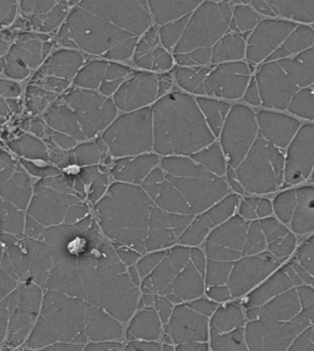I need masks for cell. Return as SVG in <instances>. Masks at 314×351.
Returning a JSON list of instances; mask_svg holds the SVG:
<instances>
[{"label": "cell", "instance_id": "obj_1", "mask_svg": "<svg viewBox=\"0 0 314 351\" xmlns=\"http://www.w3.org/2000/svg\"><path fill=\"white\" fill-rule=\"evenodd\" d=\"M151 109L154 149L159 156L189 157L215 142L198 103L187 93L171 92Z\"/></svg>", "mask_w": 314, "mask_h": 351}, {"label": "cell", "instance_id": "obj_2", "mask_svg": "<svg viewBox=\"0 0 314 351\" xmlns=\"http://www.w3.org/2000/svg\"><path fill=\"white\" fill-rule=\"evenodd\" d=\"M165 178L188 202L194 215L229 195V184L195 163L190 157L168 156L160 160Z\"/></svg>", "mask_w": 314, "mask_h": 351}, {"label": "cell", "instance_id": "obj_3", "mask_svg": "<svg viewBox=\"0 0 314 351\" xmlns=\"http://www.w3.org/2000/svg\"><path fill=\"white\" fill-rule=\"evenodd\" d=\"M246 195H268L284 186L285 156L258 135L246 157L234 169Z\"/></svg>", "mask_w": 314, "mask_h": 351}, {"label": "cell", "instance_id": "obj_4", "mask_svg": "<svg viewBox=\"0 0 314 351\" xmlns=\"http://www.w3.org/2000/svg\"><path fill=\"white\" fill-rule=\"evenodd\" d=\"M232 12L227 1H203L193 14L182 37L173 48L175 54L188 53L199 48H212L229 29Z\"/></svg>", "mask_w": 314, "mask_h": 351}, {"label": "cell", "instance_id": "obj_5", "mask_svg": "<svg viewBox=\"0 0 314 351\" xmlns=\"http://www.w3.org/2000/svg\"><path fill=\"white\" fill-rule=\"evenodd\" d=\"M259 135L257 117L251 108L237 104L231 107L220 134V146L227 165L236 169Z\"/></svg>", "mask_w": 314, "mask_h": 351}, {"label": "cell", "instance_id": "obj_6", "mask_svg": "<svg viewBox=\"0 0 314 351\" xmlns=\"http://www.w3.org/2000/svg\"><path fill=\"white\" fill-rule=\"evenodd\" d=\"M314 302V287L302 284L276 295L258 307L246 308L247 321L258 319L265 324H282L296 317L304 307Z\"/></svg>", "mask_w": 314, "mask_h": 351}, {"label": "cell", "instance_id": "obj_7", "mask_svg": "<svg viewBox=\"0 0 314 351\" xmlns=\"http://www.w3.org/2000/svg\"><path fill=\"white\" fill-rule=\"evenodd\" d=\"M286 261L278 258L271 252L242 256L236 261L229 273L226 285L232 299L246 296L279 268Z\"/></svg>", "mask_w": 314, "mask_h": 351}, {"label": "cell", "instance_id": "obj_8", "mask_svg": "<svg viewBox=\"0 0 314 351\" xmlns=\"http://www.w3.org/2000/svg\"><path fill=\"white\" fill-rule=\"evenodd\" d=\"M249 221L234 215L229 221L214 228L204 241L206 260L229 262L234 265L243 256Z\"/></svg>", "mask_w": 314, "mask_h": 351}, {"label": "cell", "instance_id": "obj_9", "mask_svg": "<svg viewBox=\"0 0 314 351\" xmlns=\"http://www.w3.org/2000/svg\"><path fill=\"white\" fill-rule=\"evenodd\" d=\"M117 151L126 154H143L154 148L153 109H137L122 117L117 124Z\"/></svg>", "mask_w": 314, "mask_h": 351}, {"label": "cell", "instance_id": "obj_10", "mask_svg": "<svg viewBox=\"0 0 314 351\" xmlns=\"http://www.w3.org/2000/svg\"><path fill=\"white\" fill-rule=\"evenodd\" d=\"M262 106L286 110L300 90L278 62H265L256 75Z\"/></svg>", "mask_w": 314, "mask_h": 351}, {"label": "cell", "instance_id": "obj_11", "mask_svg": "<svg viewBox=\"0 0 314 351\" xmlns=\"http://www.w3.org/2000/svg\"><path fill=\"white\" fill-rule=\"evenodd\" d=\"M286 149L284 185L309 180L314 169V124L301 126Z\"/></svg>", "mask_w": 314, "mask_h": 351}, {"label": "cell", "instance_id": "obj_12", "mask_svg": "<svg viewBox=\"0 0 314 351\" xmlns=\"http://www.w3.org/2000/svg\"><path fill=\"white\" fill-rule=\"evenodd\" d=\"M251 69L242 60L217 64L204 81L205 95L217 98L238 99L251 81Z\"/></svg>", "mask_w": 314, "mask_h": 351}, {"label": "cell", "instance_id": "obj_13", "mask_svg": "<svg viewBox=\"0 0 314 351\" xmlns=\"http://www.w3.org/2000/svg\"><path fill=\"white\" fill-rule=\"evenodd\" d=\"M206 256L199 246L192 247V257L188 263L173 279L164 296L173 305L187 302L205 294Z\"/></svg>", "mask_w": 314, "mask_h": 351}, {"label": "cell", "instance_id": "obj_14", "mask_svg": "<svg viewBox=\"0 0 314 351\" xmlns=\"http://www.w3.org/2000/svg\"><path fill=\"white\" fill-rule=\"evenodd\" d=\"M165 326L167 335L176 346L189 341H209L210 317L195 311L188 302L173 306L171 317Z\"/></svg>", "mask_w": 314, "mask_h": 351}, {"label": "cell", "instance_id": "obj_15", "mask_svg": "<svg viewBox=\"0 0 314 351\" xmlns=\"http://www.w3.org/2000/svg\"><path fill=\"white\" fill-rule=\"evenodd\" d=\"M296 23L285 20H263L253 29L248 43L246 57L248 62L259 64L279 48L287 36L296 29Z\"/></svg>", "mask_w": 314, "mask_h": 351}, {"label": "cell", "instance_id": "obj_16", "mask_svg": "<svg viewBox=\"0 0 314 351\" xmlns=\"http://www.w3.org/2000/svg\"><path fill=\"white\" fill-rule=\"evenodd\" d=\"M192 257V247L176 244L166 249V255L160 263L144 278L142 284L143 293L164 295L171 285L173 279L182 271Z\"/></svg>", "mask_w": 314, "mask_h": 351}, {"label": "cell", "instance_id": "obj_17", "mask_svg": "<svg viewBox=\"0 0 314 351\" xmlns=\"http://www.w3.org/2000/svg\"><path fill=\"white\" fill-rule=\"evenodd\" d=\"M313 323L314 302L304 307L291 321L282 324L260 323L263 333V350H289V346H291L295 338Z\"/></svg>", "mask_w": 314, "mask_h": 351}, {"label": "cell", "instance_id": "obj_18", "mask_svg": "<svg viewBox=\"0 0 314 351\" xmlns=\"http://www.w3.org/2000/svg\"><path fill=\"white\" fill-rule=\"evenodd\" d=\"M302 284V279L295 272L291 263L286 261L273 274H270L263 283L259 284L257 288H254L251 293L246 295L243 307L246 310L251 307L262 306L264 302L270 300L276 295Z\"/></svg>", "mask_w": 314, "mask_h": 351}, {"label": "cell", "instance_id": "obj_19", "mask_svg": "<svg viewBox=\"0 0 314 351\" xmlns=\"http://www.w3.org/2000/svg\"><path fill=\"white\" fill-rule=\"evenodd\" d=\"M259 135L275 147L285 149L296 135L301 123L286 114L262 110L256 114Z\"/></svg>", "mask_w": 314, "mask_h": 351}, {"label": "cell", "instance_id": "obj_20", "mask_svg": "<svg viewBox=\"0 0 314 351\" xmlns=\"http://www.w3.org/2000/svg\"><path fill=\"white\" fill-rule=\"evenodd\" d=\"M157 75L151 73H140L123 88L118 97L120 106L126 110H137L148 107L159 99L157 95Z\"/></svg>", "mask_w": 314, "mask_h": 351}, {"label": "cell", "instance_id": "obj_21", "mask_svg": "<svg viewBox=\"0 0 314 351\" xmlns=\"http://www.w3.org/2000/svg\"><path fill=\"white\" fill-rule=\"evenodd\" d=\"M287 228L295 235L314 234V185L296 189V204Z\"/></svg>", "mask_w": 314, "mask_h": 351}, {"label": "cell", "instance_id": "obj_22", "mask_svg": "<svg viewBox=\"0 0 314 351\" xmlns=\"http://www.w3.org/2000/svg\"><path fill=\"white\" fill-rule=\"evenodd\" d=\"M298 88L311 87L314 84V46L300 51L293 59L278 60Z\"/></svg>", "mask_w": 314, "mask_h": 351}, {"label": "cell", "instance_id": "obj_23", "mask_svg": "<svg viewBox=\"0 0 314 351\" xmlns=\"http://www.w3.org/2000/svg\"><path fill=\"white\" fill-rule=\"evenodd\" d=\"M201 3V0H149V8L155 23L162 26L192 14Z\"/></svg>", "mask_w": 314, "mask_h": 351}, {"label": "cell", "instance_id": "obj_24", "mask_svg": "<svg viewBox=\"0 0 314 351\" xmlns=\"http://www.w3.org/2000/svg\"><path fill=\"white\" fill-rule=\"evenodd\" d=\"M164 332V323L155 307H146L137 313L133 319L129 335L140 340L159 341Z\"/></svg>", "mask_w": 314, "mask_h": 351}, {"label": "cell", "instance_id": "obj_25", "mask_svg": "<svg viewBox=\"0 0 314 351\" xmlns=\"http://www.w3.org/2000/svg\"><path fill=\"white\" fill-rule=\"evenodd\" d=\"M245 36L237 34H226L212 46V64L237 62L246 57Z\"/></svg>", "mask_w": 314, "mask_h": 351}, {"label": "cell", "instance_id": "obj_26", "mask_svg": "<svg viewBox=\"0 0 314 351\" xmlns=\"http://www.w3.org/2000/svg\"><path fill=\"white\" fill-rule=\"evenodd\" d=\"M276 15L300 23H314V0H265Z\"/></svg>", "mask_w": 314, "mask_h": 351}, {"label": "cell", "instance_id": "obj_27", "mask_svg": "<svg viewBox=\"0 0 314 351\" xmlns=\"http://www.w3.org/2000/svg\"><path fill=\"white\" fill-rule=\"evenodd\" d=\"M160 156L157 153H143L137 154L135 158H131L120 168V176L126 182L142 185L150 171L160 165Z\"/></svg>", "mask_w": 314, "mask_h": 351}, {"label": "cell", "instance_id": "obj_28", "mask_svg": "<svg viewBox=\"0 0 314 351\" xmlns=\"http://www.w3.org/2000/svg\"><path fill=\"white\" fill-rule=\"evenodd\" d=\"M287 261L302 279L303 284L314 287V234H311L298 249L296 247Z\"/></svg>", "mask_w": 314, "mask_h": 351}, {"label": "cell", "instance_id": "obj_29", "mask_svg": "<svg viewBox=\"0 0 314 351\" xmlns=\"http://www.w3.org/2000/svg\"><path fill=\"white\" fill-rule=\"evenodd\" d=\"M245 312L240 306L234 302H223V305L217 306L216 310L210 317V328L218 332H231L234 329L245 327L246 324Z\"/></svg>", "mask_w": 314, "mask_h": 351}, {"label": "cell", "instance_id": "obj_30", "mask_svg": "<svg viewBox=\"0 0 314 351\" xmlns=\"http://www.w3.org/2000/svg\"><path fill=\"white\" fill-rule=\"evenodd\" d=\"M199 106L200 112L204 115L206 124L212 130L215 137L220 136L223 130V123L229 114L231 106L229 103L214 99V98H205L204 96H199L195 99Z\"/></svg>", "mask_w": 314, "mask_h": 351}, {"label": "cell", "instance_id": "obj_31", "mask_svg": "<svg viewBox=\"0 0 314 351\" xmlns=\"http://www.w3.org/2000/svg\"><path fill=\"white\" fill-rule=\"evenodd\" d=\"M195 163L201 165L204 169L210 171L217 176H225L227 170V160L223 154V148L220 143L212 142L208 147L200 149L198 152L189 156Z\"/></svg>", "mask_w": 314, "mask_h": 351}, {"label": "cell", "instance_id": "obj_32", "mask_svg": "<svg viewBox=\"0 0 314 351\" xmlns=\"http://www.w3.org/2000/svg\"><path fill=\"white\" fill-rule=\"evenodd\" d=\"M209 346L212 351L248 350L245 340V327L234 329L231 332H218L216 329L209 330Z\"/></svg>", "mask_w": 314, "mask_h": 351}, {"label": "cell", "instance_id": "obj_33", "mask_svg": "<svg viewBox=\"0 0 314 351\" xmlns=\"http://www.w3.org/2000/svg\"><path fill=\"white\" fill-rule=\"evenodd\" d=\"M212 68H188V66H179L175 70V77L178 85L182 87L183 90L198 95V96H205V88H204V81L208 74L210 73Z\"/></svg>", "mask_w": 314, "mask_h": 351}, {"label": "cell", "instance_id": "obj_34", "mask_svg": "<svg viewBox=\"0 0 314 351\" xmlns=\"http://www.w3.org/2000/svg\"><path fill=\"white\" fill-rule=\"evenodd\" d=\"M214 228L215 227L209 219V217L203 212L200 215H195L188 227L184 229V232L178 238L177 244L186 245L190 247L200 246L204 244L209 232H212Z\"/></svg>", "mask_w": 314, "mask_h": 351}, {"label": "cell", "instance_id": "obj_35", "mask_svg": "<svg viewBox=\"0 0 314 351\" xmlns=\"http://www.w3.org/2000/svg\"><path fill=\"white\" fill-rule=\"evenodd\" d=\"M240 201V195L229 193L223 199L217 201L216 204H212V207L208 208L204 213L209 217L214 227L216 228L217 226L229 221L231 217L236 215Z\"/></svg>", "mask_w": 314, "mask_h": 351}, {"label": "cell", "instance_id": "obj_36", "mask_svg": "<svg viewBox=\"0 0 314 351\" xmlns=\"http://www.w3.org/2000/svg\"><path fill=\"white\" fill-rule=\"evenodd\" d=\"M287 110L298 118L314 120V88L306 87L298 90L292 97Z\"/></svg>", "mask_w": 314, "mask_h": 351}, {"label": "cell", "instance_id": "obj_37", "mask_svg": "<svg viewBox=\"0 0 314 351\" xmlns=\"http://www.w3.org/2000/svg\"><path fill=\"white\" fill-rule=\"evenodd\" d=\"M314 45V31L309 26L300 25L287 36L281 46L285 48L290 54L300 53Z\"/></svg>", "mask_w": 314, "mask_h": 351}, {"label": "cell", "instance_id": "obj_38", "mask_svg": "<svg viewBox=\"0 0 314 351\" xmlns=\"http://www.w3.org/2000/svg\"><path fill=\"white\" fill-rule=\"evenodd\" d=\"M295 204H296V189L284 190L282 193L276 195L273 201L274 215L282 224H285L286 227L291 221Z\"/></svg>", "mask_w": 314, "mask_h": 351}, {"label": "cell", "instance_id": "obj_39", "mask_svg": "<svg viewBox=\"0 0 314 351\" xmlns=\"http://www.w3.org/2000/svg\"><path fill=\"white\" fill-rule=\"evenodd\" d=\"M189 17H190V14L161 26L160 40L165 48L173 49L176 47L178 40L182 37L187 23H188Z\"/></svg>", "mask_w": 314, "mask_h": 351}, {"label": "cell", "instance_id": "obj_40", "mask_svg": "<svg viewBox=\"0 0 314 351\" xmlns=\"http://www.w3.org/2000/svg\"><path fill=\"white\" fill-rule=\"evenodd\" d=\"M212 48H199L194 51H188V53H181V54H175L176 62L181 66H188V68H195V66H205L212 62Z\"/></svg>", "mask_w": 314, "mask_h": 351}, {"label": "cell", "instance_id": "obj_41", "mask_svg": "<svg viewBox=\"0 0 314 351\" xmlns=\"http://www.w3.org/2000/svg\"><path fill=\"white\" fill-rule=\"evenodd\" d=\"M234 20L237 29L240 32H251V29L260 23V17L257 12L246 5H237L234 9Z\"/></svg>", "mask_w": 314, "mask_h": 351}, {"label": "cell", "instance_id": "obj_42", "mask_svg": "<svg viewBox=\"0 0 314 351\" xmlns=\"http://www.w3.org/2000/svg\"><path fill=\"white\" fill-rule=\"evenodd\" d=\"M245 340L248 350H263V333L258 319H251L245 324Z\"/></svg>", "mask_w": 314, "mask_h": 351}, {"label": "cell", "instance_id": "obj_43", "mask_svg": "<svg viewBox=\"0 0 314 351\" xmlns=\"http://www.w3.org/2000/svg\"><path fill=\"white\" fill-rule=\"evenodd\" d=\"M166 250H157V251H151L148 252L146 256H144L142 260L137 262V271L140 278H145L149 274L155 267L160 263V261L165 257Z\"/></svg>", "mask_w": 314, "mask_h": 351}, {"label": "cell", "instance_id": "obj_44", "mask_svg": "<svg viewBox=\"0 0 314 351\" xmlns=\"http://www.w3.org/2000/svg\"><path fill=\"white\" fill-rule=\"evenodd\" d=\"M289 350L314 351V323L295 338Z\"/></svg>", "mask_w": 314, "mask_h": 351}, {"label": "cell", "instance_id": "obj_45", "mask_svg": "<svg viewBox=\"0 0 314 351\" xmlns=\"http://www.w3.org/2000/svg\"><path fill=\"white\" fill-rule=\"evenodd\" d=\"M172 66L173 59L165 49L157 47L155 51H151V70L168 71Z\"/></svg>", "mask_w": 314, "mask_h": 351}, {"label": "cell", "instance_id": "obj_46", "mask_svg": "<svg viewBox=\"0 0 314 351\" xmlns=\"http://www.w3.org/2000/svg\"><path fill=\"white\" fill-rule=\"evenodd\" d=\"M259 197L256 196H247L242 199L238 204V215L245 218L246 221H256L258 219L257 206Z\"/></svg>", "mask_w": 314, "mask_h": 351}, {"label": "cell", "instance_id": "obj_47", "mask_svg": "<svg viewBox=\"0 0 314 351\" xmlns=\"http://www.w3.org/2000/svg\"><path fill=\"white\" fill-rule=\"evenodd\" d=\"M205 295L206 298L215 301L217 304H223V302L232 300L229 287L226 284H216V285L206 287Z\"/></svg>", "mask_w": 314, "mask_h": 351}, {"label": "cell", "instance_id": "obj_48", "mask_svg": "<svg viewBox=\"0 0 314 351\" xmlns=\"http://www.w3.org/2000/svg\"><path fill=\"white\" fill-rule=\"evenodd\" d=\"M173 304L168 300L164 295H155V308L160 316L161 321L165 326L171 317L172 310H173Z\"/></svg>", "mask_w": 314, "mask_h": 351}, {"label": "cell", "instance_id": "obj_49", "mask_svg": "<svg viewBox=\"0 0 314 351\" xmlns=\"http://www.w3.org/2000/svg\"><path fill=\"white\" fill-rule=\"evenodd\" d=\"M243 98L251 106L258 107V106L262 104V99H260V95H259L256 79H251V81H249V84L247 86L246 91L243 93Z\"/></svg>", "mask_w": 314, "mask_h": 351}, {"label": "cell", "instance_id": "obj_50", "mask_svg": "<svg viewBox=\"0 0 314 351\" xmlns=\"http://www.w3.org/2000/svg\"><path fill=\"white\" fill-rule=\"evenodd\" d=\"M128 349L131 350L161 351L162 346L156 340H137L132 343Z\"/></svg>", "mask_w": 314, "mask_h": 351}, {"label": "cell", "instance_id": "obj_51", "mask_svg": "<svg viewBox=\"0 0 314 351\" xmlns=\"http://www.w3.org/2000/svg\"><path fill=\"white\" fill-rule=\"evenodd\" d=\"M175 350L177 351H208L210 350L209 341H189L175 346Z\"/></svg>", "mask_w": 314, "mask_h": 351}, {"label": "cell", "instance_id": "obj_52", "mask_svg": "<svg viewBox=\"0 0 314 351\" xmlns=\"http://www.w3.org/2000/svg\"><path fill=\"white\" fill-rule=\"evenodd\" d=\"M257 215L258 219L267 218V217H270V215H274L273 202H271L270 199H265V197H259L257 206Z\"/></svg>", "mask_w": 314, "mask_h": 351}, {"label": "cell", "instance_id": "obj_53", "mask_svg": "<svg viewBox=\"0 0 314 351\" xmlns=\"http://www.w3.org/2000/svg\"><path fill=\"white\" fill-rule=\"evenodd\" d=\"M225 176L227 178L229 186H231V189L234 190V193H237V195H246L243 187H242L240 182H238V179H237V176H236L234 168L229 167V165H227V170H226V174H225Z\"/></svg>", "mask_w": 314, "mask_h": 351}, {"label": "cell", "instance_id": "obj_54", "mask_svg": "<svg viewBox=\"0 0 314 351\" xmlns=\"http://www.w3.org/2000/svg\"><path fill=\"white\" fill-rule=\"evenodd\" d=\"M86 247H87V244H86L85 240L81 238H76L73 241L69 243L67 249H68L69 252L71 255L79 256L85 252Z\"/></svg>", "mask_w": 314, "mask_h": 351}, {"label": "cell", "instance_id": "obj_55", "mask_svg": "<svg viewBox=\"0 0 314 351\" xmlns=\"http://www.w3.org/2000/svg\"><path fill=\"white\" fill-rule=\"evenodd\" d=\"M251 4L254 8V10H257L258 12H260L263 15H267V16H275L276 15L273 12L271 6L269 5L265 0H251Z\"/></svg>", "mask_w": 314, "mask_h": 351}, {"label": "cell", "instance_id": "obj_56", "mask_svg": "<svg viewBox=\"0 0 314 351\" xmlns=\"http://www.w3.org/2000/svg\"><path fill=\"white\" fill-rule=\"evenodd\" d=\"M172 87V80L170 79V75H161L157 76V95L159 98L165 96L166 92L168 91Z\"/></svg>", "mask_w": 314, "mask_h": 351}, {"label": "cell", "instance_id": "obj_57", "mask_svg": "<svg viewBox=\"0 0 314 351\" xmlns=\"http://www.w3.org/2000/svg\"><path fill=\"white\" fill-rule=\"evenodd\" d=\"M291 56L289 51H286L284 47L280 46L279 48H276L270 56H269L267 59H265V62H278V60H280V59H285V58H289Z\"/></svg>", "mask_w": 314, "mask_h": 351}, {"label": "cell", "instance_id": "obj_58", "mask_svg": "<svg viewBox=\"0 0 314 351\" xmlns=\"http://www.w3.org/2000/svg\"><path fill=\"white\" fill-rule=\"evenodd\" d=\"M159 34L156 32V29L154 27H151V29H148V32L145 34V37H144V40L149 45L151 48H154V47L157 46V43H159Z\"/></svg>", "mask_w": 314, "mask_h": 351}, {"label": "cell", "instance_id": "obj_59", "mask_svg": "<svg viewBox=\"0 0 314 351\" xmlns=\"http://www.w3.org/2000/svg\"><path fill=\"white\" fill-rule=\"evenodd\" d=\"M144 304L146 306H153L155 304V294L151 293H144L143 295Z\"/></svg>", "mask_w": 314, "mask_h": 351}, {"label": "cell", "instance_id": "obj_60", "mask_svg": "<svg viewBox=\"0 0 314 351\" xmlns=\"http://www.w3.org/2000/svg\"><path fill=\"white\" fill-rule=\"evenodd\" d=\"M162 350H175V346H172V343H165L162 346Z\"/></svg>", "mask_w": 314, "mask_h": 351}, {"label": "cell", "instance_id": "obj_61", "mask_svg": "<svg viewBox=\"0 0 314 351\" xmlns=\"http://www.w3.org/2000/svg\"><path fill=\"white\" fill-rule=\"evenodd\" d=\"M234 1H236V3H238V4H249L251 3V0H234Z\"/></svg>", "mask_w": 314, "mask_h": 351}, {"label": "cell", "instance_id": "obj_62", "mask_svg": "<svg viewBox=\"0 0 314 351\" xmlns=\"http://www.w3.org/2000/svg\"><path fill=\"white\" fill-rule=\"evenodd\" d=\"M311 180H312V182H314V169L312 171V174H311Z\"/></svg>", "mask_w": 314, "mask_h": 351}, {"label": "cell", "instance_id": "obj_63", "mask_svg": "<svg viewBox=\"0 0 314 351\" xmlns=\"http://www.w3.org/2000/svg\"><path fill=\"white\" fill-rule=\"evenodd\" d=\"M1 76H3V74H0V77H1Z\"/></svg>", "mask_w": 314, "mask_h": 351}, {"label": "cell", "instance_id": "obj_64", "mask_svg": "<svg viewBox=\"0 0 314 351\" xmlns=\"http://www.w3.org/2000/svg\"><path fill=\"white\" fill-rule=\"evenodd\" d=\"M220 1H225V0H220Z\"/></svg>", "mask_w": 314, "mask_h": 351}]
</instances>
